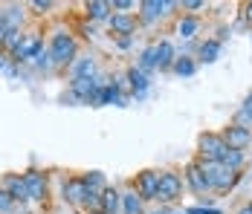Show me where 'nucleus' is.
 Returning a JSON list of instances; mask_svg holds the SVG:
<instances>
[{
	"label": "nucleus",
	"instance_id": "24",
	"mask_svg": "<svg viewBox=\"0 0 252 214\" xmlns=\"http://www.w3.org/2000/svg\"><path fill=\"white\" fill-rule=\"evenodd\" d=\"M101 212L104 214H122V191L119 188H104L101 194Z\"/></svg>",
	"mask_w": 252,
	"mask_h": 214
},
{
	"label": "nucleus",
	"instance_id": "13",
	"mask_svg": "<svg viewBox=\"0 0 252 214\" xmlns=\"http://www.w3.org/2000/svg\"><path fill=\"white\" fill-rule=\"evenodd\" d=\"M220 136H223V142H226L229 148H235V151H250L252 148V127H241V124L229 122L226 127L220 130Z\"/></svg>",
	"mask_w": 252,
	"mask_h": 214
},
{
	"label": "nucleus",
	"instance_id": "7",
	"mask_svg": "<svg viewBox=\"0 0 252 214\" xmlns=\"http://www.w3.org/2000/svg\"><path fill=\"white\" fill-rule=\"evenodd\" d=\"M130 188L136 191L145 203L159 200V168H142L136 171V177L130 180Z\"/></svg>",
	"mask_w": 252,
	"mask_h": 214
},
{
	"label": "nucleus",
	"instance_id": "30",
	"mask_svg": "<svg viewBox=\"0 0 252 214\" xmlns=\"http://www.w3.org/2000/svg\"><path fill=\"white\" fill-rule=\"evenodd\" d=\"M21 38H24V29H6V38H3V52L12 55L15 49L21 47Z\"/></svg>",
	"mask_w": 252,
	"mask_h": 214
},
{
	"label": "nucleus",
	"instance_id": "4",
	"mask_svg": "<svg viewBox=\"0 0 252 214\" xmlns=\"http://www.w3.org/2000/svg\"><path fill=\"white\" fill-rule=\"evenodd\" d=\"M229 145L223 142L220 130H203L197 136V148H194V159H206V162H220L226 156Z\"/></svg>",
	"mask_w": 252,
	"mask_h": 214
},
{
	"label": "nucleus",
	"instance_id": "2",
	"mask_svg": "<svg viewBox=\"0 0 252 214\" xmlns=\"http://www.w3.org/2000/svg\"><path fill=\"white\" fill-rule=\"evenodd\" d=\"M197 165H200V171L206 174L209 188H212L215 197H226V194H232V191L238 188V183L244 180V174L229 171L223 162H206V159H197Z\"/></svg>",
	"mask_w": 252,
	"mask_h": 214
},
{
	"label": "nucleus",
	"instance_id": "15",
	"mask_svg": "<svg viewBox=\"0 0 252 214\" xmlns=\"http://www.w3.org/2000/svg\"><path fill=\"white\" fill-rule=\"evenodd\" d=\"M104 78H107V75H101V72L93 75V78H73V81H67V90L76 95L81 104H90V95L99 90V84L104 81Z\"/></svg>",
	"mask_w": 252,
	"mask_h": 214
},
{
	"label": "nucleus",
	"instance_id": "35",
	"mask_svg": "<svg viewBox=\"0 0 252 214\" xmlns=\"http://www.w3.org/2000/svg\"><path fill=\"white\" fill-rule=\"evenodd\" d=\"M183 212L186 214H226L220 206H197V203H194V206H186Z\"/></svg>",
	"mask_w": 252,
	"mask_h": 214
},
{
	"label": "nucleus",
	"instance_id": "27",
	"mask_svg": "<svg viewBox=\"0 0 252 214\" xmlns=\"http://www.w3.org/2000/svg\"><path fill=\"white\" fill-rule=\"evenodd\" d=\"M232 122H235V124H241V127H252V93L241 101V107L235 110Z\"/></svg>",
	"mask_w": 252,
	"mask_h": 214
},
{
	"label": "nucleus",
	"instance_id": "10",
	"mask_svg": "<svg viewBox=\"0 0 252 214\" xmlns=\"http://www.w3.org/2000/svg\"><path fill=\"white\" fill-rule=\"evenodd\" d=\"M125 75H127V84H130V101H136V104L145 101L154 87V75H145L136 64H130L125 70Z\"/></svg>",
	"mask_w": 252,
	"mask_h": 214
},
{
	"label": "nucleus",
	"instance_id": "38",
	"mask_svg": "<svg viewBox=\"0 0 252 214\" xmlns=\"http://www.w3.org/2000/svg\"><path fill=\"white\" fill-rule=\"evenodd\" d=\"M58 104H64V107H81V101H78L70 90H64V93L58 95Z\"/></svg>",
	"mask_w": 252,
	"mask_h": 214
},
{
	"label": "nucleus",
	"instance_id": "23",
	"mask_svg": "<svg viewBox=\"0 0 252 214\" xmlns=\"http://www.w3.org/2000/svg\"><path fill=\"white\" fill-rule=\"evenodd\" d=\"M136 67L145 72V75H154V72H157V47H154V41L145 44L142 52L136 55Z\"/></svg>",
	"mask_w": 252,
	"mask_h": 214
},
{
	"label": "nucleus",
	"instance_id": "40",
	"mask_svg": "<svg viewBox=\"0 0 252 214\" xmlns=\"http://www.w3.org/2000/svg\"><path fill=\"white\" fill-rule=\"evenodd\" d=\"M148 214H171V209H168V206H162V209H157V212H148Z\"/></svg>",
	"mask_w": 252,
	"mask_h": 214
},
{
	"label": "nucleus",
	"instance_id": "20",
	"mask_svg": "<svg viewBox=\"0 0 252 214\" xmlns=\"http://www.w3.org/2000/svg\"><path fill=\"white\" fill-rule=\"evenodd\" d=\"M197 70H200L197 58H194V55H183V52H180V55H177V61H174L171 75H177V78H194Z\"/></svg>",
	"mask_w": 252,
	"mask_h": 214
},
{
	"label": "nucleus",
	"instance_id": "36",
	"mask_svg": "<svg viewBox=\"0 0 252 214\" xmlns=\"http://www.w3.org/2000/svg\"><path fill=\"white\" fill-rule=\"evenodd\" d=\"M136 44V38H130V35H122V38H113V49L116 52H130Z\"/></svg>",
	"mask_w": 252,
	"mask_h": 214
},
{
	"label": "nucleus",
	"instance_id": "29",
	"mask_svg": "<svg viewBox=\"0 0 252 214\" xmlns=\"http://www.w3.org/2000/svg\"><path fill=\"white\" fill-rule=\"evenodd\" d=\"M21 67H15V64H12V58H9V55H6V52H0V75H6V78H9V81H18V78H21Z\"/></svg>",
	"mask_w": 252,
	"mask_h": 214
},
{
	"label": "nucleus",
	"instance_id": "12",
	"mask_svg": "<svg viewBox=\"0 0 252 214\" xmlns=\"http://www.w3.org/2000/svg\"><path fill=\"white\" fill-rule=\"evenodd\" d=\"M107 32H110V38H122V35H130V38H136V32H139V18L136 15H110L107 18Z\"/></svg>",
	"mask_w": 252,
	"mask_h": 214
},
{
	"label": "nucleus",
	"instance_id": "39",
	"mask_svg": "<svg viewBox=\"0 0 252 214\" xmlns=\"http://www.w3.org/2000/svg\"><path fill=\"white\" fill-rule=\"evenodd\" d=\"M235 214H252V200H247L244 206H238V212Z\"/></svg>",
	"mask_w": 252,
	"mask_h": 214
},
{
	"label": "nucleus",
	"instance_id": "26",
	"mask_svg": "<svg viewBox=\"0 0 252 214\" xmlns=\"http://www.w3.org/2000/svg\"><path fill=\"white\" fill-rule=\"evenodd\" d=\"M81 180H84L87 191H96V194H104V188H110V183H107V174H104V171H84V174H81Z\"/></svg>",
	"mask_w": 252,
	"mask_h": 214
},
{
	"label": "nucleus",
	"instance_id": "8",
	"mask_svg": "<svg viewBox=\"0 0 252 214\" xmlns=\"http://www.w3.org/2000/svg\"><path fill=\"white\" fill-rule=\"evenodd\" d=\"M87 185H84V180H81V174H73V177H64L61 180V200L70 206V209H76V212H84V206H87Z\"/></svg>",
	"mask_w": 252,
	"mask_h": 214
},
{
	"label": "nucleus",
	"instance_id": "5",
	"mask_svg": "<svg viewBox=\"0 0 252 214\" xmlns=\"http://www.w3.org/2000/svg\"><path fill=\"white\" fill-rule=\"evenodd\" d=\"M21 174H24V180H26L29 203L32 206H47L50 203V171H44V168H26Z\"/></svg>",
	"mask_w": 252,
	"mask_h": 214
},
{
	"label": "nucleus",
	"instance_id": "9",
	"mask_svg": "<svg viewBox=\"0 0 252 214\" xmlns=\"http://www.w3.org/2000/svg\"><path fill=\"white\" fill-rule=\"evenodd\" d=\"M183 183H186V191L191 194V197H197V200H203V197H209L212 194V188H209V180H206V174L200 171V165H197V159H189L186 165H183Z\"/></svg>",
	"mask_w": 252,
	"mask_h": 214
},
{
	"label": "nucleus",
	"instance_id": "3",
	"mask_svg": "<svg viewBox=\"0 0 252 214\" xmlns=\"http://www.w3.org/2000/svg\"><path fill=\"white\" fill-rule=\"evenodd\" d=\"M180 9V0H139L136 3V18H139V29H151V26L162 24L165 18H171Z\"/></svg>",
	"mask_w": 252,
	"mask_h": 214
},
{
	"label": "nucleus",
	"instance_id": "21",
	"mask_svg": "<svg viewBox=\"0 0 252 214\" xmlns=\"http://www.w3.org/2000/svg\"><path fill=\"white\" fill-rule=\"evenodd\" d=\"M6 9V26L9 29H26V3H9V6H3Z\"/></svg>",
	"mask_w": 252,
	"mask_h": 214
},
{
	"label": "nucleus",
	"instance_id": "41",
	"mask_svg": "<svg viewBox=\"0 0 252 214\" xmlns=\"http://www.w3.org/2000/svg\"><path fill=\"white\" fill-rule=\"evenodd\" d=\"M0 26H6V9L0 6Z\"/></svg>",
	"mask_w": 252,
	"mask_h": 214
},
{
	"label": "nucleus",
	"instance_id": "34",
	"mask_svg": "<svg viewBox=\"0 0 252 214\" xmlns=\"http://www.w3.org/2000/svg\"><path fill=\"white\" fill-rule=\"evenodd\" d=\"M18 209H21V206L12 200V194H6V191L0 188V214H15Z\"/></svg>",
	"mask_w": 252,
	"mask_h": 214
},
{
	"label": "nucleus",
	"instance_id": "33",
	"mask_svg": "<svg viewBox=\"0 0 252 214\" xmlns=\"http://www.w3.org/2000/svg\"><path fill=\"white\" fill-rule=\"evenodd\" d=\"M110 9H113L116 15H133L136 0H110Z\"/></svg>",
	"mask_w": 252,
	"mask_h": 214
},
{
	"label": "nucleus",
	"instance_id": "31",
	"mask_svg": "<svg viewBox=\"0 0 252 214\" xmlns=\"http://www.w3.org/2000/svg\"><path fill=\"white\" fill-rule=\"evenodd\" d=\"M180 9H183V15H197L200 9H209V3L206 0H180Z\"/></svg>",
	"mask_w": 252,
	"mask_h": 214
},
{
	"label": "nucleus",
	"instance_id": "43",
	"mask_svg": "<svg viewBox=\"0 0 252 214\" xmlns=\"http://www.w3.org/2000/svg\"><path fill=\"white\" fill-rule=\"evenodd\" d=\"M90 214H104V212H90Z\"/></svg>",
	"mask_w": 252,
	"mask_h": 214
},
{
	"label": "nucleus",
	"instance_id": "17",
	"mask_svg": "<svg viewBox=\"0 0 252 214\" xmlns=\"http://www.w3.org/2000/svg\"><path fill=\"white\" fill-rule=\"evenodd\" d=\"M113 15L110 9V0H84L81 3V18L90 21V24H107V18Z\"/></svg>",
	"mask_w": 252,
	"mask_h": 214
},
{
	"label": "nucleus",
	"instance_id": "44",
	"mask_svg": "<svg viewBox=\"0 0 252 214\" xmlns=\"http://www.w3.org/2000/svg\"><path fill=\"white\" fill-rule=\"evenodd\" d=\"M250 41H252V32H250Z\"/></svg>",
	"mask_w": 252,
	"mask_h": 214
},
{
	"label": "nucleus",
	"instance_id": "22",
	"mask_svg": "<svg viewBox=\"0 0 252 214\" xmlns=\"http://www.w3.org/2000/svg\"><path fill=\"white\" fill-rule=\"evenodd\" d=\"M122 214H148L145 212V200L130 188V185L122 191Z\"/></svg>",
	"mask_w": 252,
	"mask_h": 214
},
{
	"label": "nucleus",
	"instance_id": "14",
	"mask_svg": "<svg viewBox=\"0 0 252 214\" xmlns=\"http://www.w3.org/2000/svg\"><path fill=\"white\" fill-rule=\"evenodd\" d=\"M93 75H99V61H96V55H84V52L64 72L67 81H73V78H93Z\"/></svg>",
	"mask_w": 252,
	"mask_h": 214
},
{
	"label": "nucleus",
	"instance_id": "42",
	"mask_svg": "<svg viewBox=\"0 0 252 214\" xmlns=\"http://www.w3.org/2000/svg\"><path fill=\"white\" fill-rule=\"evenodd\" d=\"M171 214H186V212H171Z\"/></svg>",
	"mask_w": 252,
	"mask_h": 214
},
{
	"label": "nucleus",
	"instance_id": "25",
	"mask_svg": "<svg viewBox=\"0 0 252 214\" xmlns=\"http://www.w3.org/2000/svg\"><path fill=\"white\" fill-rule=\"evenodd\" d=\"M220 162H223L229 171H235V174H244L247 165H250V156H247V151H235V148H229L226 156H223Z\"/></svg>",
	"mask_w": 252,
	"mask_h": 214
},
{
	"label": "nucleus",
	"instance_id": "11",
	"mask_svg": "<svg viewBox=\"0 0 252 214\" xmlns=\"http://www.w3.org/2000/svg\"><path fill=\"white\" fill-rule=\"evenodd\" d=\"M0 188L6 191V194H12V200H15L18 206H32V203H29V191H26L24 174H18V171L3 174V177H0Z\"/></svg>",
	"mask_w": 252,
	"mask_h": 214
},
{
	"label": "nucleus",
	"instance_id": "16",
	"mask_svg": "<svg viewBox=\"0 0 252 214\" xmlns=\"http://www.w3.org/2000/svg\"><path fill=\"white\" fill-rule=\"evenodd\" d=\"M200 29H203L200 15H180L177 24H174V32L183 44H186V41H200Z\"/></svg>",
	"mask_w": 252,
	"mask_h": 214
},
{
	"label": "nucleus",
	"instance_id": "28",
	"mask_svg": "<svg viewBox=\"0 0 252 214\" xmlns=\"http://www.w3.org/2000/svg\"><path fill=\"white\" fill-rule=\"evenodd\" d=\"M76 35H81V41H87V44H96V41H99V26L81 18L78 26H76Z\"/></svg>",
	"mask_w": 252,
	"mask_h": 214
},
{
	"label": "nucleus",
	"instance_id": "18",
	"mask_svg": "<svg viewBox=\"0 0 252 214\" xmlns=\"http://www.w3.org/2000/svg\"><path fill=\"white\" fill-rule=\"evenodd\" d=\"M157 47V72H171L174 70V61H177V47L168 41V38H157L154 41Z\"/></svg>",
	"mask_w": 252,
	"mask_h": 214
},
{
	"label": "nucleus",
	"instance_id": "1",
	"mask_svg": "<svg viewBox=\"0 0 252 214\" xmlns=\"http://www.w3.org/2000/svg\"><path fill=\"white\" fill-rule=\"evenodd\" d=\"M47 52H50V61H52V67H55V72L64 75L67 67L81 55V41L76 38L73 29L58 26V29H52L50 38H47Z\"/></svg>",
	"mask_w": 252,
	"mask_h": 214
},
{
	"label": "nucleus",
	"instance_id": "6",
	"mask_svg": "<svg viewBox=\"0 0 252 214\" xmlns=\"http://www.w3.org/2000/svg\"><path fill=\"white\" fill-rule=\"evenodd\" d=\"M186 194V183H183V174L174 168H159V206H171L177 200H183Z\"/></svg>",
	"mask_w": 252,
	"mask_h": 214
},
{
	"label": "nucleus",
	"instance_id": "32",
	"mask_svg": "<svg viewBox=\"0 0 252 214\" xmlns=\"http://www.w3.org/2000/svg\"><path fill=\"white\" fill-rule=\"evenodd\" d=\"M26 6H29V9H32V12H35L38 18L50 15L52 9H55V3H52V0H32V3H26Z\"/></svg>",
	"mask_w": 252,
	"mask_h": 214
},
{
	"label": "nucleus",
	"instance_id": "37",
	"mask_svg": "<svg viewBox=\"0 0 252 214\" xmlns=\"http://www.w3.org/2000/svg\"><path fill=\"white\" fill-rule=\"evenodd\" d=\"M238 18L244 21V26H247V32H252V3H244V6H241Z\"/></svg>",
	"mask_w": 252,
	"mask_h": 214
},
{
	"label": "nucleus",
	"instance_id": "19",
	"mask_svg": "<svg viewBox=\"0 0 252 214\" xmlns=\"http://www.w3.org/2000/svg\"><path fill=\"white\" fill-rule=\"evenodd\" d=\"M220 52H223V44H220V41H218V38H212V35H209V38H200V47H197V55H194V58H197V64H206V67H209V64H215V61H218V58H220Z\"/></svg>",
	"mask_w": 252,
	"mask_h": 214
}]
</instances>
